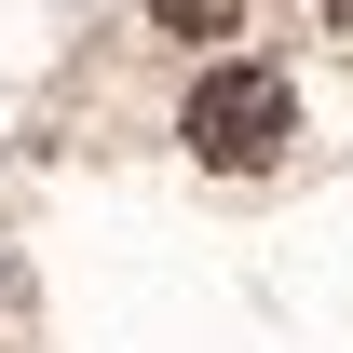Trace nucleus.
Returning a JSON list of instances; mask_svg holds the SVG:
<instances>
[{
	"instance_id": "f257e3e1",
	"label": "nucleus",
	"mask_w": 353,
	"mask_h": 353,
	"mask_svg": "<svg viewBox=\"0 0 353 353\" xmlns=\"http://www.w3.org/2000/svg\"><path fill=\"white\" fill-rule=\"evenodd\" d=\"M285 136H299V95L272 82V68H204V82H190V150H204V163L259 176Z\"/></svg>"
},
{
	"instance_id": "f03ea898",
	"label": "nucleus",
	"mask_w": 353,
	"mask_h": 353,
	"mask_svg": "<svg viewBox=\"0 0 353 353\" xmlns=\"http://www.w3.org/2000/svg\"><path fill=\"white\" fill-rule=\"evenodd\" d=\"M163 28H231V0H163Z\"/></svg>"
},
{
	"instance_id": "7ed1b4c3",
	"label": "nucleus",
	"mask_w": 353,
	"mask_h": 353,
	"mask_svg": "<svg viewBox=\"0 0 353 353\" xmlns=\"http://www.w3.org/2000/svg\"><path fill=\"white\" fill-rule=\"evenodd\" d=\"M326 28H353V0H326Z\"/></svg>"
}]
</instances>
